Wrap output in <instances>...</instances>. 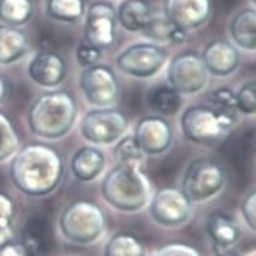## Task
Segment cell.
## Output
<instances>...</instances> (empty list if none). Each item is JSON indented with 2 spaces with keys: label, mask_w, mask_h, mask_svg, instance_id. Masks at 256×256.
<instances>
[{
  "label": "cell",
  "mask_w": 256,
  "mask_h": 256,
  "mask_svg": "<svg viewBox=\"0 0 256 256\" xmlns=\"http://www.w3.org/2000/svg\"><path fill=\"white\" fill-rule=\"evenodd\" d=\"M9 172L20 192L32 196H46L58 188L62 179V158L48 146L28 144L13 158Z\"/></svg>",
  "instance_id": "1"
},
{
  "label": "cell",
  "mask_w": 256,
  "mask_h": 256,
  "mask_svg": "<svg viewBox=\"0 0 256 256\" xmlns=\"http://www.w3.org/2000/svg\"><path fill=\"white\" fill-rule=\"evenodd\" d=\"M78 116L74 96L56 90L41 94L28 110L30 130L38 137L56 140L68 134Z\"/></svg>",
  "instance_id": "2"
},
{
  "label": "cell",
  "mask_w": 256,
  "mask_h": 256,
  "mask_svg": "<svg viewBox=\"0 0 256 256\" xmlns=\"http://www.w3.org/2000/svg\"><path fill=\"white\" fill-rule=\"evenodd\" d=\"M102 194L109 204L123 212H136L146 206L151 196V184L141 165H120L106 174Z\"/></svg>",
  "instance_id": "3"
},
{
  "label": "cell",
  "mask_w": 256,
  "mask_h": 256,
  "mask_svg": "<svg viewBox=\"0 0 256 256\" xmlns=\"http://www.w3.org/2000/svg\"><path fill=\"white\" fill-rule=\"evenodd\" d=\"M236 118L214 106L196 104L182 113L180 126L184 136L198 144H214L232 132Z\"/></svg>",
  "instance_id": "4"
},
{
  "label": "cell",
  "mask_w": 256,
  "mask_h": 256,
  "mask_svg": "<svg viewBox=\"0 0 256 256\" xmlns=\"http://www.w3.org/2000/svg\"><path fill=\"white\" fill-rule=\"evenodd\" d=\"M106 227L103 210L96 203L79 199L64 210L60 228L64 236L78 245H89L98 240Z\"/></svg>",
  "instance_id": "5"
},
{
  "label": "cell",
  "mask_w": 256,
  "mask_h": 256,
  "mask_svg": "<svg viewBox=\"0 0 256 256\" xmlns=\"http://www.w3.org/2000/svg\"><path fill=\"white\" fill-rule=\"evenodd\" d=\"M226 182V172L220 162L198 158L186 169L182 180V192L192 203L206 202L217 196Z\"/></svg>",
  "instance_id": "6"
},
{
  "label": "cell",
  "mask_w": 256,
  "mask_h": 256,
  "mask_svg": "<svg viewBox=\"0 0 256 256\" xmlns=\"http://www.w3.org/2000/svg\"><path fill=\"white\" fill-rule=\"evenodd\" d=\"M128 120L124 113L114 108H98L90 110L82 120V134L96 144H110L118 141L127 130Z\"/></svg>",
  "instance_id": "7"
},
{
  "label": "cell",
  "mask_w": 256,
  "mask_h": 256,
  "mask_svg": "<svg viewBox=\"0 0 256 256\" xmlns=\"http://www.w3.org/2000/svg\"><path fill=\"white\" fill-rule=\"evenodd\" d=\"M79 84L86 100L100 108L116 103L120 93L114 70L100 64L85 68L80 74Z\"/></svg>",
  "instance_id": "8"
},
{
  "label": "cell",
  "mask_w": 256,
  "mask_h": 256,
  "mask_svg": "<svg viewBox=\"0 0 256 256\" xmlns=\"http://www.w3.org/2000/svg\"><path fill=\"white\" fill-rule=\"evenodd\" d=\"M210 72L202 58L196 52H182L176 54L168 68L169 85L180 94H196L204 89Z\"/></svg>",
  "instance_id": "9"
},
{
  "label": "cell",
  "mask_w": 256,
  "mask_h": 256,
  "mask_svg": "<svg viewBox=\"0 0 256 256\" xmlns=\"http://www.w3.org/2000/svg\"><path fill=\"white\" fill-rule=\"evenodd\" d=\"M168 54L155 44H136L120 52L117 66L124 74L134 78H150L166 62Z\"/></svg>",
  "instance_id": "10"
},
{
  "label": "cell",
  "mask_w": 256,
  "mask_h": 256,
  "mask_svg": "<svg viewBox=\"0 0 256 256\" xmlns=\"http://www.w3.org/2000/svg\"><path fill=\"white\" fill-rule=\"evenodd\" d=\"M117 10L106 2H96L89 6L85 20V42L98 50L109 48L117 40Z\"/></svg>",
  "instance_id": "11"
},
{
  "label": "cell",
  "mask_w": 256,
  "mask_h": 256,
  "mask_svg": "<svg viewBox=\"0 0 256 256\" xmlns=\"http://www.w3.org/2000/svg\"><path fill=\"white\" fill-rule=\"evenodd\" d=\"M193 203L182 189L164 188L156 192L150 202L151 218L164 227H179L186 224L192 216Z\"/></svg>",
  "instance_id": "12"
},
{
  "label": "cell",
  "mask_w": 256,
  "mask_h": 256,
  "mask_svg": "<svg viewBox=\"0 0 256 256\" xmlns=\"http://www.w3.org/2000/svg\"><path fill=\"white\" fill-rule=\"evenodd\" d=\"M212 0H165L164 14L174 27L189 32L199 30L212 16Z\"/></svg>",
  "instance_id": "13"
},
{
  "label": "cell",
  "mask_w": 256,
  "mask_h": 256,
  "mask_svg": "<svg viewBox=\"0 0 256 256\" xmlns=\"http://www.w3.org/2000/svg\"><path fill=\"white\" fill-rule=\"evenodd\" d=\"M134 137L144 155H158L170 148L172 131L165 118L148 116L137 123Z\"/></svg>",
  "instance_id": "14"
},
{
  "label": "cell",
  "mask_w": 256,
  "mask_h": 256,
  "mask_svg": "<svg viewBox=\"0 0 256 256\" xmlns=\"http://www.w3.org/2000/svg\"><path fill=\"white\" fill-rule=\"evenodd\" d=\"M202 60L210 74L214 76H227L234 74L240 64V54L227 40H213L202 54Z\"/></svg>",
  "instance_id": "15"
},
{
  "label": "cell",
  "mask_w": 256,
  "mask_h": 256,
  "mask_svg": "<svg viewBox=\"0 0 256 256\" xmlns=\"http://www.w3.org/2000/svg\"><path fill=\"white\" fill-rule=\"evenodd\" d=\"M66 62L56 52H40L28 66V75L36 84L44 88L60 85L66 76Z\"/></svg>",
  "instance_id": "16"
},
{
  "label": "cell",
  "mask_w": 256,
  "mask_h": 256,
  "mask_svg": "<svg viewBox=\"0 0 256 256\" xmlns=\"http://www.w3.org/2000/svg\"><path fill=\"white\" fill-rule=\"evenodd\" d=\"M52 241V227L48 220L41 214L30 217L24 226L23 232V248L26 256H37L48 250Z\"/></svg>",
  "instance_id": "17"
},
{
  "label": "cell",
  "mask_w": 256,
  "mask_h": 256,
  "mask_svg": "<svg viewBox=\"0 0 256 256\" xmlns=\"http://www.w3.org/2000/svg\"><path fill=\"white\" fill-rule=\"evenodd\" d=\"M106 166V158L100 150L92 146L79 148L71 158V172L82 182H93Z\"/></svg>",
  "instance_id": "18"
},
{
  "label": "cell",
  "mask_w": 256,
  "mask_h": 256,
  "mask_svg": "<svg viewBox=\"0 0 256 256\" xmlns=\"http://www.w3.org/2000/svg\"><path fill=\"white\" fill-rule=\"evenodd\" d=\"M30 40L20 28L0 26V65H9L24 58Z\"/></svg>",
  "instance_id": "19"
},
{
  "label": "cell",
  "mask_w": 256,
  "mask_h": 256,
  "mask_svg": "<svg viewBox=\"0 0 256 256\" xmlns=\"http://www.w3.org/2000/svg\"><path fill=\"white\" fill-rule=\"evenodd\" d=\"M207 232L214 245L224 250L234 246L241 236V230L237 222L222 212L210 214L207 220Z\"/></svg>",
  "instance_id": "20"
},
{
  "label": "cell",
  "mask_w": 256,
  "mask_h": 256,
  "mask_svg": "<svg viewBox=\"0 0 256 256\" xmlns=\"http://www.w3.org/2000/svg\"><path fill=\"white\" fill-rule=\"evenodd\" d=\"M154 12L146 0H123L117 10L118 23L128 32H141Z\"/></svg>",
  "instance_id": "21"
},
{
  "label": "cell",
  "mask_w": 256,
  "mask_h": 256,
  "mask_svg": "<svg viewBox=\"0 0 256 256\" xmlns=\"http://www.w3.org/2000/svg\"><path fill=\"white\" fill-rule=\"evenodd\" d=\"M231 38L238 47L248 51L256 48V13L255 9H244L232 18L230 24Z\"/></svg>",
  "instance_id": "22"
},
{
  "label": "cell",
  "mask_w": 256,
  "mask_h": 256,
  "mask_svg": "<svg viewBox=\"0 0 256 256\" xmlns=\"http://www.w3.org/2000/svg\"><path fill=\"white\" fill-rule=\"evenodd\" d=\"M148 104L158 114H174L182 104V96L172 85H156L148 92Z\"/></svg>",
  "instance_id": "23"
},
{
  "label": "cell",
  "mask_w": 256,
  "mask_h": 256,
  "mask_svg": "<svg viewBox=\"0 0 256 256\" xmlns=\"http://www.w3.org/2000/svg\"><path fill=\"white\" fill-rule=\"evenodd\" d=\"M104 256H148L144 241L130 232L113 234L104 248Z\"/></svg>",
  "instance_id": "24"
},
{
  "label": "cell",
  "mask_w": 256,
  "mask_h": 256,
  "mask_svg": "<svg viewBox=\"0 0 256 256\" xmlns=\"http://www.w3.org/2000/svg\"><path fill=\"white\" fill-rule=\"evenodd\" d=\"M34 13L33 0H0V20L6 26L20 27Z\"/></svg>",
  "instance_id": "25"
},
{
  "label": "cell",
  "mask_w": 256,
  "mask_h": 256,
  "mask_svg": "<svg viewBox=\"0 0 256 256\" xmlns=\"http://www.w3.org/2000/svg\"><path fill=\"white\" fill-rule=\"evenodd\" d=\"M47 16L58 22L74 23L85 13L84 0H47Z\"/></svg>",
  "instance_id": "26"
},
{
  "label": "cell",
  "mask_w": 256,
  "mask_h": 256,
  "mask_svg": "<svg viewBox=\"0 0 256 256\" xmlns=\"http://www.w3.org/2000/svg\"><path fill=\"white\" fill-rule=\"evenodd\" d=\"M20 146V136L6 114L0 112V161L10 158Z\"/></svg>",
  "instance_id": "27"
},
{
  "label": "cell",
  "mask_w": 256,
  "mask_h": 256,
  "mask_svg": "<svg viewBox=\"0 0 256 256\" xmlns=\"http://www.w3.org/2000/svg\"><path fill=\"white\" fill-rule=\"evenodd\" d=\"M113 155L120 165H141L144 158V154L142 152L134 136H126L120 138L116 144Z\"/></svg>",
  "instance_id": "28"
},
{
  "label": "cell",
  "mask_w": 256,
  "mask_h": 256,
  "mask_svg": "<svg viewBox=\"0 0 256 256\" xmlns=\"http://www.w3.org/2000/svg\"><path fill=\"white\" fill-rule=\"evenodd\" d=\"M172 28L174 26L168 20L164 12L162 13H152L150 22L141 30V33L146 38L154 42H168Z\"/></svg>",
  "instance_id": "29"
},
{
  "label": "cell",
  "mask_w": 256,
  "mask_h": 256,
  "mask_svg": "<svg viewBox=\"0 0 256 256\" xmlns=\"http://www.w3.org/2000/svg\"><path fill=\"white\" fill-rule=\"evenodd\" d=\"M14 204L10 196L0 193V245L13 240Z\"/></svg>",
  "instance_id": "30"
},
{
  "label": "cell",
  "mask_w": 256,
  "mask_h": 256,
  "mask_svg": "<svg viewBox=\"0 0 256 256\" xmlns=\"http://www.w3.org/2000/svg\"><path fill=\"white\" fill-rule=\"evenodd\" d=\"M210 100L216 108L236 118V113L238 110L236 104V94L230 88L221 86L216 89L210 94Z\"/></svg>",
  "instance_id": "31"
},
{
  "label": "cell",
  "mask_w": 256,
  "mask_h": 256,
  "mask_svg": "<svg viewBox=\"0 0 256 256\" xmlns=\"http://www.w3.org/2000/svg\"><path fill=\"white\" fill-rule=\"evenodd\" d=\"M237 109L245 114H254L256 110V82L255 80L246 82L236 94Z\"/></svg>",
  "instance_id": "32"
},
{
  "label": "cell",
  "mask_w": 256,
  "mask_h": 256,
  "mask_svg": "<svg viewBox=\"0 0 256 256\" xmlns=\"http://www.w3.org/2000/svg\"><path fill=\"white\" fill-rule=\"evenodd\" d=\"M152 256H202L198 248L188 244L172 242L161 246L154 252Z\"/></svg>",
  "instance_id": "33"
},
{
  "label": "cell",
  "mask_w": 256,
  "mask_h": 256,
  "mask_svg": "<svg viewBox=\"0 0 256 256\" xmlns=\"http://www.w3.org/2000/svg\"><path fill=\"white\" fill-rule=\"evenodd\" d=\"M102 58V51L96 47H93L92 44L86 42H82L76 50V60L79 65L82 68H90V66L96 65Z\"/></svg>",
  "instance_id": "34"
},
{
  "label": "cell",
  "mask_w": 256,
  "mask_h": 256,
  "mask_svg": "<svg viewBox=\"0 0 256 256\" xmlns=\"http://www.w3.org/2000/svg\"><path fill=\"white\" fill-rule=\"evenodd\" d=\"M255 204H256V193L255 190L250 192L242 203V216L245 218V222L252 231L256 228V214H255Z\"/></svg>",
  "instance_id": "35"
},
{
  "label": "cell",
  "mask_w": 256,
  "mask_h": 256,
  "mask_svg": "<svg viewBox=\"0 0 256 256\" xmlns=\"http://www.w3.org/2000/svg\"><path fill=\"white\" fill-rule=\"evenodd\" d=\"M0 256H26V251L22 244L10 240L0 245Z\"/></svg>",
  "instance_id": "36"
},
{
  "label": "cell",
  "mask_w": 256,
  "mask_h": 256,
  "mask_svg": "<svg viewBox=\"0 0 256 256\" xmlns=\"http://www.w3.org/2000/svg\"><path fill=\"white\" fill-rule=\"evenodd\" d=\"M186 30H180V28L174 27L172 30L169 34V41L174 42V44H182V42H186Z\"/></svg>",
  "instance_id": "37"
},
{
  "label": "cell",
  "mask_w": 256,
  "mask_h": 256,
  "mask_svg": "<svg viewBox=\"0 0 256 256\" xmlns=\"http://www.w3.org/2000/svg\"><path fill=\"white\" fill-rule=\"evenodd\" d=\"M6 94H8V86H6V82L3 78L0 76V103H3L4 99H6Z\"/></svg>",
  "instance_id": "38"
},
{
  "label": "cell",
  "mask_w": 256,
  "mask_h": 256,
  "mask_svg": "<svg viewBox=\"0 0 256 256\" xmlns=\"http://www.w3.org/2000/svg\"><path fill=\"white\" fill-rule=\"evenodd\" d=\"M216 256H240L237 252H234V251H224L221 254H217Z\"/></svg>",
  "instance_id": "39"
},
{
  "label": "cell",
  "mask_w": 256,
  "mask_h": 256,
  "mask_svg": "<svg viewBox=\"0 0 256 256\" xmlns=\"http://www.w3.org/2000/svg\"><path fill=\"white\" fill-rule=\"evenodd\" d=\"M251 2H252V3H254V4H255V0H251Z\"/></svg>",
  "instance_id": "40"
}]
</instances>
